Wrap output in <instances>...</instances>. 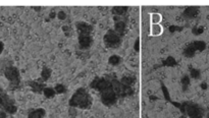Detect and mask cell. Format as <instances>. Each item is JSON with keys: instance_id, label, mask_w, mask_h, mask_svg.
<instances>
[{"instance_id": "1", "label": "cell", "mask_w": 209, "mask_h": 118, "mask_svg": "<svg viewBox=\"0 0 209 118\" xmlns=\"http://www.w3.org/2000/svg\"><path fill=\"white\" fill-rule=\"evenodd\" d=\"M92 105V97L85 88H81L76 91L73 97L69 99V106L78 107L81 109H88Z\"/></svg>"}, {"instance_id": "2", "label": "cell", "mask_w": 209, "mask_h": 118, "mask_svg": "<svg viewBox=\"0 0 209 118\" xmlns=\"http://www.w3.org/2000/svg\"><path fill=\"white\" fill-rule=\"evenodd\" d=\"M175 106L180 108L181 111L184 114L188 115L189 118H202L203 117V109L199 105L192 102H184L183 104H176V102H170Z\"/></svg>"}, {"instance_id": "3", "label": "cell", "mask_w": 209, "mask_h": 118, "mask_svg": "<svg viewBox=\"0 0 209 118\" xmlns=\"http://www.w3.org/2000/svg\"><path fill=\"white\" fill-rule=\"evenodd\" d=\"M4 75L10 82V83H9V88L10 90H14V88H16L19 86L21 77H19V71L16 67H14V66L6 67L4 69Z\"/></svg>"}, {"instance_id": "4", "label": "cell", "mask_w": 209, "mask_h": 118, "mask_svg": "<svg viewBox=\"0 0 209 118\" xmlns=\"http://www.w3.org/2000/svg\"><path fill=\"white\" fill-rule=\"evenodd\" d=\"M103 41L107 48H118L121 44V37L113 29H109L104 36Z\"/></svg>"}, {"instance_id": "5", "label": "cell", "mask_w": 209, "mask_h": 118, "mask_svg": "<svg viewBox=\"0 0 209 118\" xmlns=\"http://www.w3.org/2000/svg\"><path fill=\"white\" fill-rule=\"evenodd\" d=\"M206 48V43L203 41H194L192 43H190L189 45H187V47L184 49V56L188 58H191L195 55L196 51H203Z\"/></svg>"}, {"instance_id": "6", "label": "cell", "mask_w": 209, "mask_h": 118, "mask_svg": "<svg viewBox=\"0 0 209 118\" xmlns=\"http://www.w3.org/2000/svg\"><path fill=\"white\" fill-rule=\"evenodd\" d=\"M100 98H101V102L103 103L105 106H111V105H114L118 101V96L115 94V92L112 90V88L109 87L107 88H105L104 91H102L100 93Z\"/></svg>"}, {"instance_id": "7", "label": "cell", "mask_w": 209, "mask_h": 118, "mask_svg": "<svg viewBox=\"0 0 209 118\" xmlns=\"http://www.w3.org/2000/svg\"><path fill=\"white\" fill-rule=\"evenodd\" d=\"M90 87L92 88H94V90L99 91V92L101 93L102 91H104L105 88L111 87V83H110V80H108L107 78L96 77L95 80L90 83Z\"/></svg>"}, {"instance_id": "8", "label": "cell", "mask_w": 209, "mask_h": 118, "mask_svg": "<svg viewBox=\"0 0 209 118\" xmlns=\"http://www.w3.org/2000/svg\"><path fill=\"white\" fill-rule=\"evenodd\" d=\"M114 32L118 33L119 36H123L126 32V21H123L120 16H114Z\"/></svg>"}, {"instance_id": "9", "label": "cell", "mask_w": 209, "mask_h": 118, "mask_svg": "<svg viewBox=\"0 0 209 118\" xmlns=\"http://www.w3.org/2000/svg\"><path fill=\"white\" fill-rule=\"evenodd\" d=\"M76 28L78 29L79 34H85V35H90L93 31V27L91 24L85 23V21H79L76 24Z\"/></svg>"}, {"instance_id": "10", "label": "cell", "mask_w": 209, "mask_h": 118, "mask_svg": "<svg viewBox=\"0 0 209 118\" xmlns=\"http://www.w3.org/2000/svg\"><path fill=\"white\" fill-rule=\"evenodd\" d=\"M92 44L91 35L79 34V45L81 49H88Z\"/></svg>"}, {"instance_id": "11", "label": "cell", "mask_w": 209, "mask_h": 118, "mask_svg": "<svg viewBox=\"0 0 209 118\" xmlns=\"http://www.w3.org/2000/svg\"><path fill=\"white\" fill-rule=\"evenodd\" d=\"M199 13V7H196V6H190V7H187V8L184 10L183 12V16L185 18H188V19H191V18H194L198 15Z\"/></svg>"}, {"instance_id": "12", "label": "cell", "mask_w": 209, "mask_h": 118, "mask_svg": "<svg viewBox=\"0 0 209 118\" xmlns=\"http://www.w3.org/2000/svg\"><path fill=\"white\" fill-rule=\"evenodd\" d=\"M28 85L30 86V88H32L34 93H37V94H40L44 91V88H46V86L44 83H40L39 80H33V82H28Z\"/></svg>"}, {"instance_id": "13", "label": "cell", "mask_w": 209, "mask_h": 118, "mask_svg": "<svg viewBox=\"0 0 209 118\" xmlns=\"http://www.w3.org/2000/svg\"><path fill=\"white\" fill-rule=\"evenodd\" d=\"M46 112L43 108H39L36 110H31L28 114V118H44Z\"/></svg>"}, {"instance_id": "14", "label": "cell", "mask_w": 209, "mask_h": 118, "mask_svg": "<svg viewBox=\"0 0 209 118\" xmlns=\"http://www.w3.org/2000/svg\"><path fill=\"white\" fill-rule=\"evenodd\" d=\"M120 83H123V87L133 88L134 83H136V77H131V75H128V77H123V78H121Z\"/></svg>"}, {"instance_id": "15", "label": "cell", "mask_w": 209, "mask_h": 118, "mask_svg": "<svg viewBox=\"0 0 209 118\" xmlns=\"http://www.w3.org/2000/svg\"><path fill=\"white\" fill-rule=\"evenodd\" d=\"M129 10L128 6H114L111 11L115 16H123V14L126 13V11Z\"/></svg>"}, {"instance_id": "16", "label": "cell", "mask_w": 209, "mask_h": 118, "mask_svg": "<svg viewBox=\"0 0 209 118\" xmlns=\"http://www.w3.org/2000/svg\"><path fill=\"white\" fill-rule=\"evenodd\" d=\"M150 31H151V35L156 37V36H159V35H161V34H162L163 29L159 24H152V26H151V28H150Z\"/></svg>"}, {"instance_id": "17", "label": "cell", "mask_w": 209, "mask_h": 118, "mask_svg": "<svg viewBox=\"0 0 209 118\" xmlns=\"http://www.w3.org/2000/svg\"><path fill=\"white\" fill-rule=\"evenodd\" d=\"M51 69L47 66H44L43 69H42V72H41V78L43 80H48L49 78L51 77Z\"/></svg>"}, {"instance_id": "18", "label": "cell", "mask_w": 209, "mask_h": 118, "mask_svg": "<svg viewBox=\"0 0 209 118\" xmlns=\"http://www.w3.org/2000/svg\"><path fill=\"white\" fill-rule=\"evenodd\" d=\"M181 87H183V91L184 92H186L187 88H188L189 85H190V77L189 75H183L181 78Z\"/></svg>"}, {"instance_id": "19", "label": "cell", "mask_w": 209, "mask_h": 118, "mask_svg": "<svg viewBox=\"0 0 209 118\" xmlns=\"http://www.w3.org/2000/svg\"><path fill=\"white\" fill-rule=\"evenodd\" d=\"M43 94H44V96H45L46 98H48V99H51V98H53L54 96L56 95V92H55V90H54V88L46 87L45 88H44V91H43Z\"/></svg>"}, {"instance_id": "20", "label": "cell", "mask_w": 209, "mask_h": 118, "mask_svg": "<svg viewBox=\"0 0 209 118\" xmlns=\"http://www.w3.org/2000/svg\"><path fill=\"white\" fill-rule=\"evenodd\" d=\"M120 61H121V58L118 55H112L108 58V63L110 65H113V66L118 65L119 63H120Z\"/></svg>"}, {"instance_id": "21", "label": "cell", "mask_w": 209, "mask_h": 118, "mask_svg": "<svg viewBox=\"0 0 209 118\" xmlns=\"http://www.w3.org/2000/svg\"><path fill=\"white\" fill-rule=\"evenodd\" d=\"M150 18H151V23H152V24H158L161 21V19H162L161 14L156 13V12L155 13H151Z\"/></svg>"}, {"instance_id": "22", "label": "cell", "mask_w": 209, "mask_h": 118, "mask_svg": "<svg viewBox=\"0 0 209 118\" xmlns=\"http://www.w3.org/2000/svg\"><path fill=\"white\" fill-rule=\"evenodd\" d=\"M175 65H176V60L173 57H171V56L166 58L162 62V64H161V66H175Z\"/></svg>"}, {"instance_id": "23", "label": "cell", "mask_w": 209, "mask_h": 118, "mask_svg": "<svg viewBox=\"0 0 209 118\" xmlns=\"http://www.w3.org/2000/svg\"><path fill=\"white\" fill-rule=\"evenodd\" d=\"M54 90H55L56 94H63L65 92V87L61 83H57V85L54 87Z\"/></svg>"}, {"instance_id": "24", "label": "cell", "mask_w": 209, "mask_h": 118, "mask_svg": "<svg viewBox=\"0 0 209 118\" xmlns=\"http://www.w3.org/2000/svg\"><path fill=\"white\" fill-rule=\"evenodd\" d=\"M201 77V72L199 69H195V68H192L191 69V77L195 78V80H199Z\"/></svg>"}, {"instance_id": "25", "label": "cell", "mask_w": 209, "mask_h": 118, "mask_svg": "<svg viewBox=\"0 0 209 118\" xmlns=\"http://www.w3.org/2000/svg\"><path fill=\"white\" fill-rule=\"evenodd\" d=\"M68 114H69V116H71V118H76L77 117V114H78V112H77V110H76V107H71V106H69Z\"/></svg>"}, {"instance_id": "26", "label": "cell", "mask_w": 209, "mask_h": 118, "mask_svg": "<svg viewBox=\"0 0 209 118\" xmlns=\"http://www.w3.org/2000/svg\"><path fill=\"white\" fill-rule=\"evenodd\" d=\"M204 32V29L202 28V27H199V28H194L192 29V33L194 34L195 36H199V35H201Z\"/></svg>"}, {"instance_id": "27", "label": "cell", "mask_w": 209, "mask_h": 118, "mask_svg": "<svg viewBox=\"0 0 209 118\" xmlns=\"http://www.w3.org/2000/svg\"><path fill=\"white\" fill-rule=\"evenodd\" d=\"M161 88H162V92H163V94H164V98H165L166 100L170 101V95H168V91H167V88H165V86H164L163 83H161Z\"/></svg>"}, {"instance_id": "28", "label": "cell", "mask_w": 209, "mask_h": 118, "mask_svg": "<svg viewBox=\"0 0 209 118\" xmlns=\"http://www.w3.org/2000/svg\"><path fill=\"white\" fill-rule=\"evenodd\" d=\"M57 18L60 19V21H64L66 18V13L63 10H60L57 12Z\"/></svg>"}, {"instance_id": "29", "label": "cell", "mask_w": 209, "mask_h": 118, "mask_svg": "<svg viewBox=\"0 0 209 118\" xmlns=\"http://www.w3.org/2000/svg\"><path fill=\"white\" fill-rule=\"evenodd\" d=\"M168 29H170V33H173V32H176V31H181L183 29V27H176V26H170V28H168Z\"/></svg>"}, {"instance_id": "30", "label": "cell", "mask_w": 209, "mask_h": 118, "mask_svg": "<svg viewBox=\"0 0 209 118\" xmlns=\"http://www.w3.org/2000/svg\"><path fill=\"white\" fill-rule=\"evenodd\" d=\"M134 49H135L136 52H139L140 51V39H137L135 42V46H134Z\"/></svg>"}, {"instance_id": "31", "label": "cell", "mask_w": 209, "mask_h": 118, "mask_svg": "<svg viewBox=\"0 0 209 118\" xmlns=\"http://www.w3.org/2000/svg\"><path fill=\"white\" fill-rule=\"evenodd\" d=\"M62 31L64 32V33L66 34V36H68V32H69V28L68 26H63L62 27Z\"/></svg>"}, {"instance_id": "32", "label": "cell", "mask_w": 209, "mask_h": 118, "mask_svg": "<svg viewBox=\"0 0 209 118\" xmlns=\"http://www.w3.org/2000/svg\"><path fill=\"white\" fill-rule=\"evenodd\" d=\"M0 118H7V114L5 111H0Z\"/></svg>"}, {"instance_id": "33", "label": "cell", "mask_w": 209, "mask_h": 118, "mask_svg": "<svg viewBox=\"0 0 209 118\" xmlns=\"http://www.w3.org/2000/svg\"><path fill=\"white\" fill-rule=\"evenodd\" d=\"M200 87H201V88H202V90H207L208 86H207V83H201Z\"/></svg>"}, {"instance_id": "34", "label": "cell", "mask_w": 209, "mask_h": 118, "mask_svg": "<svg viewBox=\"0 0 209 118\" xmlns=\"http://www.w3.org/2000/svg\"><path fill=\"white\" fill-rule=\"evenodd\" d=\"M3 49H4V45H3V43H2V42L0 41V54L2 53V51H3Z\"/></svg>"}, {"instance_id": "35", "label": "cell", "mask_w": 209, "mask_h": 118, "mask_svg": "<svg viewBox=\"0 0 209 118\" xmlns=\"http://www.w3.org/2000/svg\"><path fill=\"white\" fill-rule=\"evenodd\" d=\"M49 16H50V18H55V16H56L55 12H53V11H52L51 13H50V15H49Z\"/></svg>"}, {"instance_id": "36", "label": "cell", "mask_w": 209, "mask_h": 118, "mask_svg": "<svg viewBox=\"0 0 209 118\" xmlns=\"http://www.w3.org/2000/svg\"><path fill=\"white\" fill-rule=\"evenodd\" d=\"M34 9H35V10H40L41 8H39V7H36V8H34Z\"/></svg>"}, {"instance_id": "37", "label": "cell", "mask_w": 209, "mask_h": 118, "mask_svg": "<svg viewBox=\"0 0 209 118\" xmlns=\"http://www.w3.org/2000/svg\"><path fill=\"white\" fill-rule=\"evenodd\" d=\"M206 118H209V112L207 113V115H206Z\"/></svg>"}, {"instance_id": "38", "label": "cell", "mask_w": 209, "mask_h": 118, "mask_svg": "<svg viewBox=\"0 0 209 118\" xmlns=\"http://www.w3.org/2000/svg\"><path fill=\"white\" fill-rule=\"evenodd\" d=\"M181 118H187V117H186V116H181Z\"/></svg>"}]
</instances>
